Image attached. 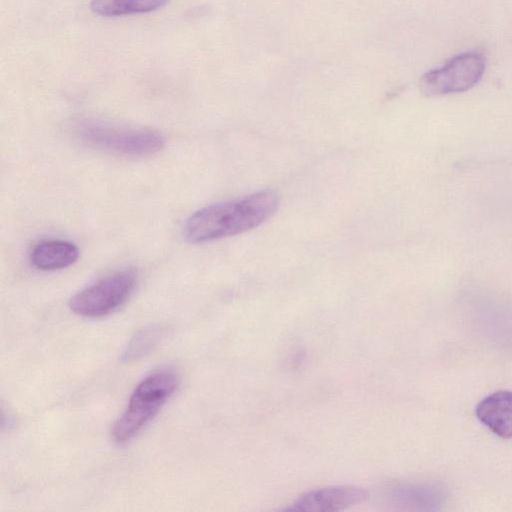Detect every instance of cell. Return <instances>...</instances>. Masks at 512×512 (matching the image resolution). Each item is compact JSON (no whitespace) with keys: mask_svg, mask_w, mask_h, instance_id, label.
<instances>
[{"mask_svg":"<svg viewBox=\"0 0 512 512\" xmlns=\"http://www.w3.org/2000/svg\"><path fill=\"white\" fill-rule=\"evenodd\" d=\"M279 202L278 194L266 189L211 204L185 220L182 235L187 242L200 244L247 232L273 216Z\"/></svg>","mask_w":512,"mask_h":512,"instance_id":"6da1fadb","label":"cell"},{"mask_svg":"<svg viewBox=\"0 0 512 512\" xmlns=\"http://www.w3.org/2000/svg\"><path fill=\"white\" fill-rule=\"evenodd\" d=\"M178 375L161 369L145 377L132 392L128 405L111 429L113 440L124 444L135 437L177 390Z\"/></svg>","mask_w":512,"mask_h":512,"instance_id":"7a4b0ae2","label":"cell"},{"mask_svg":"<svg viewBox=\"0 0 512 512\" xmlns=\"http://www.w3.org/2000/svg\"><path fill=\"white\" fill-rule=\"evenodd\" d=\"M76 133L88 146L129 157L154 155L165 145L164 137L157 131L117 127L98 122L82 123Z\"/></svg>","mask_w":512,"mask_h":512,"instance_id":"3957f363","label":"cell"},{"mask_svg":"<svg viewBox=\"0 0 512 512\" xmlns=\"http://www.w3.org/2000/svg\"><path fill=\"white\" fill-rule=\"evenodd\" d=\"M137 281L138 275L133 269L114 272L76 293L69 300V307L83 317L106 316L128 301Z\"/></svg>","mask_w":512,"mask_h":512,"instance_id":"277c9868","label":"cell"},{"mask_svg":"<svg viewBox=\"0 0 512 512\" xmlns=\"http://www.w3.org/2000/svg\"><path fill=\"white\" fill-rule=\"evenodd\" d=\"M485 67L486 58L482 52H464L423 74L419 88L424 95L431 97L461 93L479 82Z\"/></svg>","mask_w":512,"mask_h":512,"instance_id":"5b68a950","label":"cell"},{"mask_svg":"<svg viewBox=\"0 0 512 512\" xmlns=\"http://www.w3.org/2000/svg\"><path fill=\"white\" fill-rule=\"evenodd\" d=\"M384 495L398 508L431 511L445 503L448 490L438 481H399L389 484Z\"/></svg>","mask_w":512,"mask_h":512,"instance_id":"8992f818","label":"cell"},{"mask_svg":"<svg viewBox=\"0 0 512 512\" xmlns=\"http://www.w3.org/2000/svg\"><path fill=\"white\" fill-rule=\"evenodd\" d=\"M366 497L367 492L358 487H325L306 492L284 510L303 512L339 511L361 503Z\"/></svg>","mask_w":512,"mask_h":512,"instance_id":"52a82bcc","label":"cell"},{"mask_svg":"<svg viewBox=\"0 0 512 512\" xmlns=\"http://www.w3.org/2000/svg\"><path fill=\"white\" fill-rule=\"evenodd\" d=\"M479 422L500 438H512V391L498 390L475 407Z\"/></svg>","mask_w":512,"mask_h":512,"instance_id":"ba28073f","label":"cell"},{"mask_svg":"<svg viewBox=\"0 0 512 512\" xmlns=\"http://www.w3.org/2000/svg\"><path fill=\"white\" fill-rule=\"evenodd\" d=\"M79 258L78 247L66 240L51 239L37 243L30 254L31 264L43 271L63 269Z\"/></svg>","mask_w":512,"mask_h":512,"instance_id":"9c48e42d","label":"cell"},{"mask_svg":"<svg viewBox=\"0 0 512 512\" xmlns=\"http://www.w3.org/2000/svg\"><path fill=\"white\" fill-rule=\"evenodd\" d=\"M169 0H91V10L100 16L118 17L149 13L165 6Z\"/></svg>","mask_w":512,"mask_h":512,"instance_id":"30bf717a","label":"cell"},{"mask_svg":"<svg viewBox=\"0 0 512 512\" xmlns=\"http://www.w3.org/2000/svg\"><path fill=\"white\" fill-rule=\"evenodd\" d=\"M164 334L160 325H151L138 330L131 338L122 354L124 362H134L149 354Z\"/></svg>","mask_w":512,"mask_h":512,"instance_id":"8fae6325","label":"cell"}]
</instances>
